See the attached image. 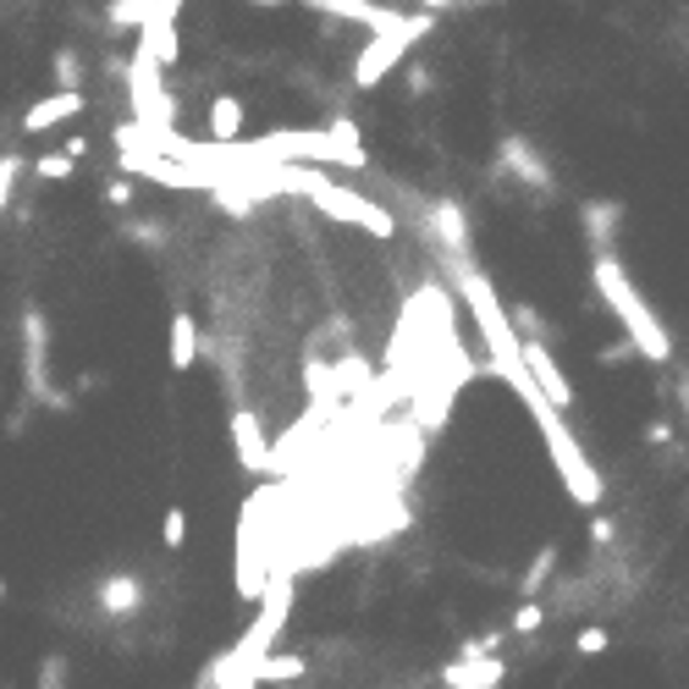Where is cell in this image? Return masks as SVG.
Segmentation results:
<instances>
[{
    "label": "cell",
    "mask_w": 689,
    "mask_h": 689,
    "mask_svg": "<svg viewBox=\"0 0 689 689\" xmlns=\"http://www.w3.org/2000/svg\"><path fill=\"white\" fill-rule=\"evenodd\" d=\"M502 160L519 171V182H530V188H552V166H546L524 138H508V144H502Z\"/></svg>",
    "instance_id": "10"
},
{
    "label": "cell",
    "mask_w": 689,
    "mask_h": 689,
    "mask_svg": "<svg viewBox=\"0 0 689 689\" xmlns=\"http://www.w3.org/2000/svg\"><path fill=\"white\" fill-rule=\"evenodd\" d=\"M56 84H62V89H84V67H78V51H62V56H56Z\"/></svg>",
    "instance_id": "18"
},
{
    "label": "cell",
    "mask_w": 689,
    "mask_h": 689,
    "mask_svg": "<svg viewBox=\"0 0 689 689\" xmlns=\"http://www.w3.org/2000/svg\"><path fill=\"white\" fill-rule=\"evenodd\" d=\"M40 689H62V662H56V656L45 662V678H40Z\"/></svg>",
    "instance_id": "23"
},
{
    "label": "cell",
    "mask_w": 689,
    "mask_h": 689,
    "mask_svg": "<svg viewBox=\"0 0 689 689\" xmlns=\"http://www.w3.org/2000/svg\"><path fill=\"white\" fill-rule=\"evenodd\" d=\"M303 7L325 12V18H342V23H359L370 34H392V29H409V18H398L392 7H376V0H303Z\"/></svg>",
    "instance_id": "5"
},
{
    "label": "cell",
    "mask_w": 689,
    "mask_h": 689,
    "mask_svg": "<svg viewBox=\"0 0 689 689\" xmlns=\"http://www.w3.org/2000/svg\"><path fill=\"white\" fill-rule=\"evenodd\" d=\"M155 7H160V0H116V7H111V29H144L155 18Z\"/></svg>",
    "instance_id": "16"
},
{
    "label": "cell",
    "mask_w": 689,
    "mask_h": 689,
    "mask_svg": "<svg viewBox=\"0 0 689 689\" xmlns=\"http://www.w3.org/2000/svg\"><path fill=\"white\" fill-rule=\"evenodd\" d=\"M237 133H243V105L232 95H215L210 100V138L215 144H237Z\"/></svg>",
    "instance_id": "13"
},
{
    "label": "cell",
    "mask_w": 689,
    "mask_h": 689,
    "mask_svg": "<svg viewBox=\"0 0 689 689\" xmlns=\"http://www.w3.org/2000/svg\"><path fill=\"white\" fill-rule=\"evenodd\" d=\"M78 111H84V89H56L51 100H40V105L23 111V133H51V127L73 122Z\"/></svg>",
    "instance_id": "9"
},
{
    "label": "cell",
    "mask_w": 689,
    "mask_h": 689,
    "mask_svg": "<svg viewBox=\"0 0 689 689\" xmlns=\"http://www.w3.org/2000/svg\"><path fill=\"white\" fill-rule=\"evenodd\" d=\"M502 678H508V656H458L442 673L447 689H497Z\"/></svg>",
    "instance_id": "6"
},
{
    "label": "cell",
    "mask_w": 689,
    "mask_h": 689,
    "mask_svg": "<svg viewBox=\"0 0 689 689\" xmlns=\"http://www.w3.org/2000/svg\"><path fill=\"white\" fill-rule=\"evenodd\" d=\"M541 623H546V607H541V601H524V607L513 612V623H508V629H513V634H535Z\"/></svg>",
    "instance_id": "19"
},
{
    "label": "cell",
    "mask_w": 689,
    "mask_h": 689,
    "mask_svg": "<svg viewBox=\"0 0 689 689\" xmlns=\"http://www.w3.org/2000/svg\"><path fill=\"white\" fill-rule=\"evenodd\" d=\"M431 34V18H409V29H392V34H370V45L359 51V62H354V84L359 89H376L403 56H409V45L414 40H425Z\"/></svg>",
    "instance_id": "3"
},
{
    "label": "cell",
    "mask_w": 689,
    "mask_h": 689,
    "mask_svg": "<svg viewBox=\"0 0 689 689\" xmlns=\"http://www.w3.org/2000/svg\"><path fill=\"white\" fill-rule=\"evenodd\" d=\"M607 645H612V634H607L601 623H590V629H579V640H574V651H579V656H601Z\"/></svg>",
    "instance_id": "20"
},
{
    "label": "cell",
    "mask_w": 689,
    "mask_h": 689,
    "mask_svg": "<svg viewBox=\"0 0 689 689\" xmlns=\"http://www.w3.org/2000/svg\"><path fill=\"white\" fill-rule=\"evenodd\" d=\"M464 7H486V0H464Z\"/></svg>",
    "instance_id": "27"
},
{
    "label": "cell",
    "mask_w": 689,
    "mask_h": 689,
    "mask_svg": "<svg viewBox=\"0 0 689 689\" xmlns=\"http://www.w3.org/2000/svg\"><path fill=\"white\" fill-rule=\"evenodd\" d=\"M160 535H166V546H182V535H188V513H182V508H171Z\"/></svg>",
    "instance_id": "22"
},
{
    "label": "cell",
    "mask_w": 689,
    "mask_h": 689,
    "mask_svg": "<svg viewBox=\"0 0 689 689\" xmlns=\"http://www.w3.org/2000/svg\"><path fill=\"white\" fill-rule=\"evenodd\" d=\"M303 673H309V662H303V656L270 651V656H265V667H259V684H292V678H303Z\"/></svg>",
    "instance_id": "15"
},
{
    "label": "cell",
    "mask_w": 689,
    "mask_h": 689,
    "mask_svg": "<svg viewBox=\"0 0 689 689\" xmlns=\"http://www.w3.org/2000/svg\"><path fill=\"white\" fill-rule=\"evenodd\" d=\"M138 601H144V585H138L133 574H111V579L100 585V607H105L111 618H133Z\"/></svg>",
    "instance_id": "11"
},
{
    "label": "cell",
    "mask_w": 689,
    "mask_h": 689,
    "mask_svg": "<svg viewBox=\"0 0 689 689\" xmlns=\"http://www.w3.org/2000/svg\"><path fill=\"white\" fill-rule=\"evenodd\" d=\"M546 568H557V552H552V546H541V552H535V563H530V574H524V585H519V590H524V596H535V590L546 585Z\"/></svg>",
    "instance_id": "17"
},
{
    "label": "cell",
    "mask_w": 689,
    "mask_h": 689,
    "mask_svg": "<svg viewBox=\"0 0 689 689\" xmlns=\"http://www.w3.org/2000/svg\"><path fill=\"white\" fill-rule=\"evenodd\" d=\"M40 177H45V182H62V177H73V155H45V160H40Z\"/></svg>",
    "instance_id": "21"
},
{
    "label": "cell",
    "mask_w": 689,
    "mask_h": 689,
    "mask_svg": "<svg viewBox=\"0 0 689 689\" xmlns=\"http://www.w3.org/2000/svg\"><path fill=\"white\" fill-rule=\"evenodd\" d=\"M193 359H199V320H193V309H177L171 314V365L188 370Z\"/></svg>",
    "instance_id": "12"
},
{
    "label": "cell",
    "mask_w": 689,
    "mask_h": 689,
    "mask_svg": "<svg viewBox=\"0 0 689 689\" xmlns=\"http://www.w3.org/2000/svg\"><path fill=\"white\" fill-rule=\"evenodd\" d=\"M425 12H442V7H458V0H420Z\"/></svg>",
    "instance_id": "25"
},
{
    "label": "cell",
    "mask_w": 689,
    "mask_h": 689,
    "mask_svg": "<svg viewBox=\"0 0 689 689\" xmlns=\"http://www.w3.org/2000/svg\"><path fill=\"white\" fill-rule=\"evenodd\" d=\"M425 237H431V248L442 254V259H453V265H475V254H469V215H464V204H453V199H436V204H425Z\"/></svg>",
    "instance_id": "4"
},
{
    "label": "cell",
    "mask_w": 689,
    "mask_h": 689,
    "mask_svg": "<svg viewBox=\"0 0 689 689\" xmlns=\"http://www.w3.org/2000/svg\"><path fill=\"white\" fill-rule=\"evenodd\" d=\"M590 541H596V546H612V524L596 519V524H590Z\"/></svg>",
    "instance_id": "24"
},
{
    "label": "cell",
    "mask_w": 689,
    "mask_h": 689,
    "mask_svg": "<svg viewBox=\"0 0 689 689\" xmlns=\"http://www.w3.org/2000/svg\"><path fill=\"white\" fill-rule=\"evenodd\" d=\"M303 199H309L320 215L342 221V226H359V232H376V237H392V232H398V215H392L387 204H376V199H365V193H354V188H342V182H325V177H314V171H309V182H303Z\"/></svg>",
    "instance_id": "2"
},
{
    "label": "cell",
    "mask_w": 689,
    "mask_h": 689,
    "mask_svg": "<svg viewBox=\"0 0 689 689\" xmlns=\"http://www.w3.org/2000/svg\"><path fill=\"white\" fill-rule=\"evenodd\" d=\"M232 447H237V464H243L248 475H259V469L270 464V442H265V425H259L254 409H237V414H232Z\"/></svg>",
    "instance_id": "7"
},
{
    "label": "cell",
    "mask_w": 689,
    "mask_h": 689,
    "mask_svg": "<svg viewBox=\"0 0 689 689\" xmlns=\"http://www.w3.org/2000/svg\"><path fill=\"white\" fill-rule=\"evenodd\" d=\"M254 7H287V0H254Z\"/></svg>",
    "instance_id": "26"
},
{
    "label": "cell",
    "mask_w": 689,
    "mask_h": 689,
    "mask_svg": "<svg viewBox=\"0 0 689 689\" xmlns=\"http://www.w3.org/2000/svg\"><path fill=\"white\" fill-rule=\"evenodd\" d=\"M612 232H618V204H585V237L596 254L612 248Z\"/></svg>",
    "instance_id": "14"
},
{
    "label": "cell",
    "mask_w": 689,
    "mask_h": 689,
    "mask_svg": "<svg viewBox=\"0 0 689 689\" xmlns=\"http://www.w3.org/2000/svg\"><path fill=\"white\" fill-rule=\"evenodd\" d=\"M590 270H596V292H601V298L612 303V314L623 320L629 342H634V348H640L645 359H656V365H662V359L673 354V342H667L662 320L651 314V303H645V298H640V292L629 287V276H623L618 254H612V248H607V254H596V265H590Z\"/></svg>",
    "instance_id": "1"
},
{
    "label": "cell",
    "mask_w": 689,
    "mask_h": 689,
    "mask_svg": "<svg viewBox=\"0 0 689 689\" xmlns=\"http://www.w3.org/2000/svg\"><path fill=\"white\" fill-rule=\"evenodd\" d=\"M524 365H530V376H535V387L568 414L574 409V387H568V376L557 370V359L546 354V342H524Z\"/></svg>",
    "instance_id": "8"
}]
</instances>
